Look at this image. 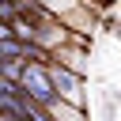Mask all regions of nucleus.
<instances>
[{"label": "nucleus", "instance_id": "1", "mask_svg": "<svg viewBox=\"0 0 121 121\" xmlns=\"http://www.w3.org/2000/svg\"><path fill=\"white\" fill-rule=\"evenodd\" d=\"M19 87H23V95H30L34 102H42V106H49V110L60 102V95H57V87H53V76H49V64H26Z\"/></svg>", "mask_w": 121, "mask_h": 121}, {"label": "nucleus", "instance_id": "3", "mask_svg": "<svg viewBox=\"0 0 121 121\" xmlns=\"http://www.w3.org/2000/svg\"><path fill=\"white\" fill-rule=\"evenodd\" d=\"M0 38H11V23H4V19H0Z\"/></svg>", "mask_w": 121, "mask_h": 121}, {"label": "nucleus", "instance_id": "2", "mask_svg": "<svg viewBox=\"0 0 121 121\" xmlns=\"http://www.w3.org/2000/svg\"><path fill=\"white\" fill-rule=\"evenodd\" d=\"M49 76H53V87H57L60 102H68V106H83V98H79V76H76L72 68H64V64H49Z\"/></svg>", "mask_w": 121, "mask_h": 121}]
</instances>
